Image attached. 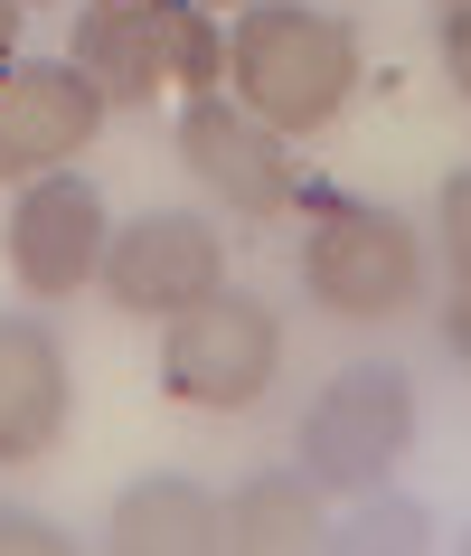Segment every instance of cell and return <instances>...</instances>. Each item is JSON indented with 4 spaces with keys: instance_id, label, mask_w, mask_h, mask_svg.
<instances>
[{
    "instance_id": "obj_1",
    "label": "cell",
    "mask_w": 471,
    "mask_h": 556,
    "mask_svg": "<svg viewBox=\"0 0 471 556\" xmlns=\"http://www.w3.org/2000/svg\"><path fill=\"white\" fill-rule=\"evenodd\" d=\"M227 76L236 104L265 114L273 132H321L358 94V38L349 20H330L311 0H245V20L227 38Z\"/></svg>"
},
{
    "instance_id": "obj_2",
    "label": "cell",
    "mask_w": 471,
    "mask_h": 556,
    "mask_svg": "<svg viewBox=\"0 0 471 556\" xmlns=\"http://www.w3.org/2000/svg\"><path fill=\"white\" fill-rule=\"evenodd\" d=\"M76 66L104 104H161V94H217L227 86V29L199 0H86Z\"/></svg>"
},
{
    "instance_id": "obj_3",
    "label": "cell",
    "mask_w": 471,
    "mask_h": 556,
    "mask_svg": "<svg viewBox=\"0 0 471 556\" xmlns=\"http://www.w3.org/2000/svg\"><path fill=\"white\" fill-rule=\"evenodd\" d=\"M273 368H283V312L255 293H199L189 312L161 321V387H170L179 406L199 415H245L265 406Z\"/></svg>"
},
{
    "instance_id": "obj_4",
    "label": "cell",
    "mask_w": 471,
    "mask_h": 556,
    "mask_svg": "<svg viewBox=\"0 0 471 556\" xmlns=\"http://www.w3.org/2000/svg\"><path fill=\"white\" fill-rule=\"evenodd\" d=\"M302 283L330 321H396L424 293V236L396 207L368 199H321L311 236H302Z\"/></svg>"
},
{
    "instance_id": "obj_5",
    "label": "cell",
    "mask_w": 471,
    "mask_h": 556,
    "mask_svg": "<svg viewBox=\"0 0 471 556\" xmlns=\"http://www.w3.org/2000/svg\"><path fill=\"white\" fill-rule=\"evenodd\" d=\"M415 443V378L358 358L302 406V471L321 491H378Z\"/></svg>"
},
{
    "instance_id": "obj_6",
    "label": "cell",
    "mask_w": 471,
    "mask_h": 556,
    "mask_svg": "<svg viewBox=\"0 0 471 556\" xmlns=\"http://www.w3.org/2000/svg\"><path fill=\"white\" fill-rule=\"evenodd\" d=\"M179 170L199 179L217 207H236V217H283L302 199L293 132H273L265 114H245L227 94H189V114H179Z\"/></svg>"
},
{
    "instance_id": "obj_7",
    "label": "cell",
    "mask_w": 471,
    "mask_h": 556,
    "mask_svg": "<svg viewBox=\"0 0 471 556\" xmlns=\"http://www.w3.org/2000/svg\"><path fill=\"white\" fill-rule=\"evenodd\" d=\"M104 236H114L104 189H86L76 170H38V179H20V199H10L0 255H10V283L29 302H66L76 283H94Z\"/></svg>"
},
{
    "instance_id": "obj_8",
    "label": "cell",
    "mask_w": 471,
    "mask_h": 556,
    "mask_svg": "<svg viewBox=\"0 0 471 556\" xmlns=\"http://www.w3.org/2000/svg\"><path fill=\"white\" fill-rule=\"evenodd\" d=\"M94 283H104V302H114V312H132V321H170V312H189L199 293H217V283H227V245H217V227H207V217L161 207V217H132V227L104 236Z\"/></svg>"
},
{
    "instance_id": "obj_9",
    "label": "cell",
    "mask_w": 471,
    "mask_h": 556,
    "mask_svg": "<svg viewBox=\"0 0 471 556\" xmlns=\"http://www.w3.org/2000/svg\"><path fill=\"white\" fill-rule=\"evenodd\" d=\"M104 94L76 58H10L0 66V189H20L38 170L86 161V142L104 132Z\"/></svg>"
},
{
    "instance_id": "obj_10",
    "label": "cell",
    "mask_w": 471,
    "mask_h": 556,
    "mask_svg": "<svg viewBox=\"0 0 471 556\" xmlns=\"http://www.w3.org/2000/svg\"><path fill=\"white\" fill-rule=\"evenodd\" d=\"M66 415H76V378L48 321H0V471L58 453Z\"/></svg>"
},
{
    "instance_id": "obj_11",
    "label": "cell",
    "mask_w": 471,
    "mask_h": 556,
    "mask_svg": "<svg viewBox=\"0 0 471 556\" xmlns=\"http://www.w3.org/2000/svg\"><path fill=\"white\" fill-rule=\"evenodd\" d=\"M123 556H207L227 547V500H207L199 481H179V471H151L132 491L114 500V519H104Z\"/></svg>"
},
{
    "instance_id": "obj_12",
    "label": "cell",
    "mask_w": 471,
    "mask_h": 556,
    "mask_svg": "<svg viewBox=\"0 0 471 556\" xmlns=\"http://www.w3.org/2000/svg\"><path fill=\"white\" fill-rule=\"evenodd\" d=\"M311 538H321V481L311 471H255L227 500V547L245 556H293Z\"/></svg>"
},
{
    "instance_id": "obj_13",
    "label": "cell",
    "mask_w": 471,
    "mask_h": 556,
    "mask_svg": "<svg viewBox=\"0 0 471 556\" xmlns=\"http://www.w3.org/2000/svg\"><path fill=\"white\" fill-rule=\"evenodd\" d=\"M434 227H443V255H453V283H462V274H471V170H453V179H443Z\"/></svg>"
},
{
    "instance_id": "obj_14",
    "label": "cell",
    "mask_w": 471,
    "mask_h": 556,
    "mask_svg": "<svg viewBox=\"0 0 471 556\" xmlns=\"http://www.w3.org/2000/svg\"><path fill=\"white\" fill-rule=\"evenodd\" d=\"M443 76H453V94L471 104V0L443 10Z\"/></svg>"
},
{
    "instance_id": "obj_15",
    "label": "cell",
    "mask_w": 471,
    "mask_h": 556,
    "mask_svg": "<svg viewBox=\"0 0 471 556\" xmlns=\"http://www.w3.org/2000/svg\"><path fill=\"white\" fill-rule=\"evenodd\" d=\"M0 547H66V528H48V519H29V509H0Z\"/></svg>"
},
{
    "instance_id": "obj_16",
    "label": "cell",
    "mask_w": 471,
    "mask_h": 556,
    "mask_svg": "<svg viewBox=\"0 0 471 556\" xmlns=\"http://www.w3.org/2000/svg\"><path fill=\"white\" fill-rule=\"evenodd\" d=\"M443 350H453V358L471 368V274L453 283V302H443Z\"/></svg>"
},
{
    "instance_id": "obj_17",
    "label": "cell",
    "mask_w": 471,
    "mask_h": 556,
    "mask_svg": "<svg viewBox=\"0 0 471 556\" xmlns=\"http://www.w3.org/2000/svg\"><path fill=\"white\" fill-rule=\"evenodd\" d=\"M10 48H20V0H0V66H10Z\"/></svg>"
},
{
    "instance_id": "obj_18",
    "label": "cell",
    "mask_w": 471,
    "mask_h": 556,
    "mask_svg": "<svg viewBox=\"0 0 471 556\" xmlns=\"http://www.w3.org/2000/svg\"><path fill=\"white\" fill-rule=\"evenodd\" d=\"M199 10H245V0H199Z\"/></svg>"
},
{
    "instance_id": "obj_19",
    "label": "cell",
    "mask_w": 471,
    "mask_h": 556,
    "mask_svg": "<svg viewBox=\"0 0 471 556\" xmlns=\"http://www.w3.org/2000/svg\"><path fill=\"white\" fill-rule=\"evenodd\" d=\"M434 10H453V0H434Z\"/></svg>"
},
{
    "instance_id": "obj_20",
    "label": "cell",
    "mask_w": 471,
    "mask_h": 556,
    "mask_svg": "<svg viewBox=\"0 0 471 556\" xmlns=\"http://www.w3.org/2000/svg\"><path fill=\"white\" fill-rule=\"evenodd\" d=\"M20 10H29V0H20Z\"/></svg>"
}]
</instances>
